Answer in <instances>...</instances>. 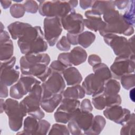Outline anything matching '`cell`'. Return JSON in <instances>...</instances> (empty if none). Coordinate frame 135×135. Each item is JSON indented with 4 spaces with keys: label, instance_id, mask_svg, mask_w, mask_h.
<instances>
[{
    "label": "cell",
    "instance_id": "obj_47",
    "mask_svg": "<svg viewBox=\"0 0 135 135\" xmlns=\"http://www.w3.org/2000/svg\"><path fill=\"white\" fill-rule=\"evenodd\" d=\"M130 1H114V4L115 7L116 6L119 9H123L126 8L129 4Z\"/></svg>",
    "mask_w": 135,
    "mask_h": 135
},
{
    "label": "cell",
    "instance_id": "obj_29",
    "mask_svg": "<svg viewBox=\"0 0 135 135\" xmlns=\"http://www.w3.org/2000/svg\"><path fill=\"white\" fill-rule=\"evenodd\" d=\"M94 74L99 76L104 81L111 79L112 74L109 67L103 63L98 64L92 68Z\"/></svg>",
    "mask_w": 135,
    "mask_h": 135
},
{
    "label": "cell",
    "instance_id": "obj_23",
    "mask_svg": "<svg viewBox=\"0 0 135 135\" xmlns=\"http://www.w3.org/2000/svg\"><path fill=\"white\" fill-rule=\"evenodd\" d=\"M80 106V102L79 100L71 99L64 98L62 99L59 107L56 110L61 111L72 115L74 111Z\"/></svg>",
    "mask_w": 135,
    "mask_h": 135
},
{
    "label": "cell",
    "instance_id": "obj_52",
    "mask_svg": "<svg viewBox=\"0 0 135 135\" xmlns=\"http://www.w3.org/2000/svg\"><path fill=\"white\" fill-rule=\"evenodd\" d=\"M69 4L71 5V6L74 8L75 7L77 6L78 4V1L76 0H74V1H68Z\"/></svg>",
    "mask_w": 135,
    "mask_h": 135
},
{
    "label": "cell",
    "instance_id": "obj_20",
    "mask_svg": "<svg viewBox=\"0 0 135 135\" xmlns=\"http://www.w3.org/2000/svg\"><path fill=\"white\" fill-rule=\"evenodd\" d=\"M87 53L84 48L81 46L74 47L69 52V58L71 63L77 66L84 63L87 59Z\"/></svg>",
    "mask_w": 135,
    "mask_h": 135
},
{
    "label": "cell",
    "instance_id": "obj_21",
    "mask_svg": "<svg viewBox=\"0 0 135 135\" xmlns=\"http://www.w3.org/2000/svg\"><path fill=\"white\" fill-rule=\"evenodd\" d=\"M17 82L20 84L25 95L31 91L35 84L41 83V82L36 79L34 76L22 74Z\"/></svg>",
    "mask_w": 135,
    "mask_h": 135
},
{
    "label": "cell",
    "instance_id": "obj_16",
    "mask_svg": "<svg viewBox=\"0 0 135 135\" xmlns=\"http://www.w3.org/2000/svg\"><path fill=\"white\" fill-rule=\"evenodd\" d=\"M93 118L94 116L92 113L83 111L79 108L74 111L71 119L74 120L80 128L84 132L91 127Z\"/></svg>",
    "mask_w": 135,
    "mask_h": 135
},
{
    "label": "cell",
    "instance_id": "obj_5",
    "mask_svg": "<svg viewBox=\"0 0 135 135\" xmlns=\"http://www.w3.org/2000/svg\"><path fill=\"white\" fill-rule=\"evenodd\" d=\"M4 111L8 118V125L11 130L18 131L23 125V118L27 112L16 99L8 98L4 102Z\"/></svg>",
    "mask_w": 135,
    "mask_h": 135
},
{
    "label": "cell",
    "instance_id": "obj_43",
    "mask_svg": "<svg viewBox=\"0 0 135 135\" xmlns=\"http://www.w3.org/2000/svg\"><path fill=\"white\" fill-rule=\"evenodd\" d=\"M57 60L61 62L63 65L67 68L72 66V64L71 63L69 58V52H64L60 53L57 57Z\"/></svg>",
    "mask_w": 135,
    "mask_h": 135
},
{
    "label": "cell",
    "instance_id": "obj_41",
    "mask_svg": "<svg viewBox=\"0 0 135 135\" xmlns=\"http://www.w3.org/2000/svg\"><path fill=\"white\" fill-rule=\"evenodd\" d=\"M68 128L69 130L70 133L73 135L83 134V133L82 132V130L80 128L75 121L73 119H70V121L68 122Z\"/></svg>",
    "mask_w": 135,
    "mask_h": 135
},
{
    "label": "cell",
    "instance_id": "obj_53",
    "mask_svg": "<svg viewBox=\"0 0 135 135\" xmlns=\"http://www.w3.org/2000/svg\"><path fill=\"white\" fill-rule=\"evenodd\" d=\"M4 100L1 98V106H0V109H1V113H3L4 111Z\"/></svg>",
    "mask_w": 135,
    "mask_h": 135
},
{
    "label": "cell",
    "instance_id": "obj_1",
    "mask_svg": "<svg viewBox=\"0 0 135 135\" xmlns=\"http://www.w3.org/2000/svg\"><path fill=\"white\" fill-rule=\"evenodd\" d=\"M50 62V57L47 53L25 54L20 60V70L22 74L36 76L43 82L53 72L48 67Z\"/></svg>",
    "mask_w": 135,
    "mask_h": 135
},
{
    "label": "cell",
    "instance_id": "obj_3",
    "mask_svg": "<svg viewBox=\"0 0 135 135\" xmlns=\"http://www.w3.org/2000/svg\"><path fill=\"white\" fill-rule=\"evenodd\" d=\"M105 25L99 33L104 36L107 34H123L130 36L134 33L133 26L129 25L123 19L122 15L115 9H110L103 14Z\"/></svg>",
    "mask_w": 135,
    "mask_h": 135
},
{
    "label": "cell",
    "instance_id": "obj_48",
    "mask_svg": "<svg viewBox=\"0 0 135 135\" xmlns=\"http://www.w3.org/2000/svg\"><path fill=\"white\" fill-rule=\"evenodd\" d=\"M93 2L94 1H91V0H87V1L81 0V1H80L79 2L80 6L83 9H85L92 7Z\"/></svg>",
    "mask_w": 135,
    "mask_h": 135
},
{
    "label": "cell",
    "instance_id": "obj_7",
    "mask_svg": "<svg viewBox=\"0 0 135 135\" xmlns=\"http://www.w3.org/2000/svg\"><path fill=\"white\" fill-rule=\"evenodd\" d=\"M103 39L117 56H134V53L131 50L128 41L125 37L114 34H107L103 36Z\"/></svg>",
    "mask_w": 135,
    "mask_h": 135
},
{
    "label": "cell",
    "instance_id": "obj_8",
    "mask_svg": "<svg viewBox=\"0 0 135 135\" xmlns=\"http://www.w3.org/2000/svg\"><path fill=\"white\" fill-rule=\"evenodd\" d=\"M44 37L50 46H53L62 32L61 18L58 17H46L43 22Z\"/></svg>",
    "mask_w": 135,
    "mask_h": 135
},
{
    "label": "cell",
    "instance_id": "obj_26",
    "mask_svg": "<svg viewBox=\"0 0 135 135\" xmlns=\"http://www.w3.org/2000/svg\"><path fill=\"white\" fill-rule=\"evenodd\" d=\"M64 98L71 99H81L85 97L84 90L79 84L68 87L62 93Z\"/></svg>",
    "mask_w": 135,
    "mask_h": 135
},
{
    "label": "cell",
    "instance_id": "obj_46",
    "mask_svg": "<svg viewBox=\"0 0 135 135\" xmlns=\"http://www.w3.org/2000/svg\"><path fill=\"white\" fill-rule=\"evenodd\" d=\"M78 35L79 34H72L68 33L66 34V37L71 45H76L78 44Z\"/></svg>",
    "mask_w": 135,
    "mask_h": 135
},
{
    "label": "cell",
    "instance_id": "obj_31",
    "mask_svg": "<svg viewBox=\"0 0 135 135\" xmlns=\"http://www.w3.org/2000/svg\"><path fill=\"white\" fill-rule=\"evenodd\" d=\"M135 116L134 113H132L128 119L123 125L120 130L121 135H134L135 134Z\"/></svg>",
    "mask_w": 135,
    "mask_h": 135
},
{
    "label": "cell",
    "instance_id": "obj_42",
    "mask_svg": "<svg viewBox=\"0 0 135 135\" xmlns=\"http://www.w3.org/2000/svg\"><path fill=\"white\" fill-rule=\"evenodd\" d=\"M50 68L53 72H58L61 74H62L63 71L67 68L66 66L63 65L57 60L52 61L50 65Z\"/></svg>",
    "mask_w": 135,
    "mask_h": 135
},
{
    "label": "cell",
    "instance_id": "obj_2",
    "mask_svg": "<svg viewBox=\"0 0 135 135\" xmlns=\"http://www.w3.org/2000/svg\"><path fill=\"white\" fill-rule=\"evenodd\" d=\"M17 44L23 54L42 53L47 49V43L39 26L26 28L17 40Z\"/></svg>",
    "mask_w": 135,
    "mask_h": 135
},
{
    "label": "cell",
    "instance_id": "obj_10",
    "mask_svg": "<svg viewBox=\"0 0 135 135\" xmlns=\"http://www.w3.org/2000/svg\"><path fill=\"white\" fill-rule=\"evenodd\" d=\"M134 56H117L110 68L112 76L120 80L123 75L134 73Z\"/></svg>",
    "mask_w": 135,
    "mask_h": 135
},
{
    "label": "cell",
    "instance_id": "obj_44",
    "mask_svg": "<svg viewBox=\"0 0 135 135\" xmlns=\"http://www.w3.org/2000/svg\"><path fill=\"white\" fill-rule=\"evenodd\" d=\"M80 109L84 112H91L93 110V107L90 100L88 99H83L81 102Z\"/></svg>",
    "mask_w": 135,
    "mask_h": 135
},
{
    "label": "cell",
    "instance_id": "obj_54",
    "mask_svg": "<svg viewBox=\"0 0 135 135\" xmlns=\"http://www.w3.org/2000/svg\"><path fill=\"white\" fill-rule=\"evenodd\" d=\"M1 32H2V31H4V30H3L4 29H3V25L2 23H1Z\"/></svg>",
    "mask_w": 135,
    "mask_h": 135
},
{
    "label": "cell",
    "instance_id": "obj_17",
    "mask_svg": "<svg viewBox=\"0 0 135 135\" xmlns=\"http://www.w3.org/2000/svg\"><path fill=\"white\" fill-rule=\"evenodd\" d=\"M20 79V71L18 66H1V82L7 86L16 83Z\"/></svg>",
    "mask_w": 135,
    "mask_h": 135
},
{
    "label": "cell",
    "instance_id": "obj_25",
    "mask_svg": "<svg viewBox=\"0 0 135 135\" xmlns=\"http://www.w3.org/2000/svg\"><path fill=\"white\" fill-rule=\"evenodd\" d=\"M31 26V24L27 23L15 22L8 25L7 30L13 40H18L25 30Z\"/></svg>",
    "mask_w": 135,
    "mask_h": 135
},
{
    "label": "cell",
    "instance_id": "obj_38",
    "mask_svg": "<svg viewBox=\"0 0 135 135\" xmlns=\"http://www.w3.org/2000/svg\"><path fill=\"white\" fill-rule=\"evenodd\" d=\"M23 5L24 6L25 11L29 13L35 14L38 10L39 5L37 4V2L35 1H26L24 3Z\"/></svg>",
    "mask_w": 135,
    "mask_h": 135
},
{
    "label": "cell",
    "instance_id": "obj_28",
    "mask_svg": "<svg viewBox=\"0 0 135 135\" xmlns=\"http://www.w3.org/2000/svg\"><path fill=\"white\" fill-rule=\"evenodd\" d=\"M120 83L111 78L105 81L104 84L103 93L105 95H114L118 94L120 90Z\"/></svg>",
    "mask_w": 135,
    "mask_h": 135
},
{
    "label": "cell",
    "instance_id": "obj_18",
    "mask_svg": "<svg viewBox=\"0 0 135 135\" xmlns=\"http://www.w3.org/2000/svg\"><path fill=\"white\" fill-rule=\"evenodd\" d=\"M63 99L62 94H54L41 99L40 105L43 110L47 113H52L60 104Z\"/></svg>",
    "mask_w": 135,
    "mask_h": 135
},
{
    "label": "cell",
    "instance_id": "obj_37",
    "mask_svg": "<svg viewBox=\"0 0 135 135\" xmlns=\"http://www.w3.org/2000/svg\"><path fill=\"white\" fill-rule=\"evenodd\" d=\"M9 95L12 98L16 100L21 99L25 95L17 82L11 87L9 90Z\"/></svg>",
    "mask_w": 135,
    "mask_h": 135
},
{
    "label": "cell",
    "instance_id": "obj_50",
    "mask_svg": "<svg viewBox=\"0 0 135 135\" xmlns=\"http://www.w3.org/2000/svg\"><path fill=\"white\" fill-rule=\"evenodd\" d=\"M0 2L2 7L5 9L8 8L12 4V1H1Z\"/></svg>",
    "mask_w": 135,
    "mask_h": 135
},
{
    "label": "cell",
    "instance_id": "obj_9",
    "mask_svg": "<svg viewBox=\"0 0 135 135\" xmlns=\"http://www.w3.org/2000/svg\"><path fill=\"white\" fill-rule=\"evenodd\" d=\"M41 85L42 88V99L54 94H62L65 88V82L62 74L52 72L51 75Z\"/></svg>",
    "mask_w": 135,
    "mask_h": 135
},
{
    "label": "cell",
    "instance_id": "obj_24",
    "mask_svg": "<svg viewBox=\"0 0 135 135\" xmlns=\"http://www.w3.org/2000/svg\"><path fill=\"white\" fill-rule=\"evenodd\" d=\"M106 124L105 118L100 115H95L93 119V121L90 129L83 133L87 135H98L104 129Z\"/></svg>",
    "mask_w": 135,
    "mask_h": 135
},
{
    "label": "cell",
    "instance_id": "obj_15",
    "mask_svg": "<svg viewBox=\"0 0 135 135\" xmlns=\"http://www.w3.org/2000/svg\"><path fill=\"white\" fill-rule=\"evenodd\" d=\"M85 16L86 18L83 19V23L88 29L96 32L104 28L105 23L98 13L92 10H88L85 12Z\"/></svg>",
    "mask_w": 135,
    "mask_h": 135
},
{
    "label": "cell",
    "instance_id": "obj_40",
    "mask_svg": "<svg viewBox=\"0 0 135 135\" xmlns=\"http://www.w3.org/2000/svg\"><path fill=\"white\" fill-rule=\"evenodd\" d=\"M39 126L37 134H46L49 131L51 125L46 120L41 119L38 120Z\"/></svg>",
    "mask_w": 135,
    "mask_h": 135
},
{
    "label": "cell",
    "instance_id": "obj_49",
    "mask_svg": "<svg viewBox=\"0 0 135 135\" xmlns=\"http://www.w3.org/2000/svg\"><path fill=\"white\" fill-rule=\"evenodd\" d=\"M8 90L7 89V86L4 83L1 82V92L0 97L1 98H5L8 97Z\"/></svg>",
    "mask_w": 135,
    "mask_h": 135
},
{
    "label": "cell",
    "instance_id": "obj_19",
    "mask_svg": "<svg viewBox=\"0 0 135 135\" xmlns=\"http://www.w3.org/2000/svg\"><path fill=\"white\" fill-rule=\"evenodd\" d=\"M68 85H75L80 84L83 78L79 71L75 67L67 68L62 74Z\"/></svg>",
    "mask_w": 135,
    "mask_h": 135
},
{
    "label": "cell",
    "instance_id": "obj_14",
    "mask_svg": "<svg viewBox=\"0 0 135 135\" xmlns=\"http://www.w3.org/2000/svg\"><path fill=\"white\" fill-rule=\"evenodd\" d=\"M14 46L10 35L6 31L1 32L0 34V59L1 61H5L13 56Z\"/></svg>",
    "mask_w": 135,
    "mask_h": 135
},
{
    "label": "cell",
    "instance_id": "obj_51",
    "mask_svg": "<svg viewBox=\"0 0 135 135\" xmlns=\"http://www.w3.org/2000/svg\"><path fill=\"white\" fill-rule=\"evenodd\" d=\"M134 35H133L131 38H130L128 41V43L129 44V46L131 49V50L133 52H134Z\"/></svg>",
    "mask_w": 135,
    "mask_h": 135
},
{
    "label": "cell",
    "instance_id": "obj_12",
    "mask_svg": "<svg viewBox=\"0 0 135 135\" xmlns=\"http://www.w3.org/2000/svg\"><path fill=\"white\" fill-rule=\"evenodd\" d=\"M103 114L108 119L122 126L129 119L131 112L129 110L123 108L120 105H114L106 107Z\"/></svg>",
    "mask_w": 135,
    "mask_h": 135
},
{
    "label": "cell",
    "instance_id": "obj_45",
    "mask_svg": "<svg viewBox=\"0 0 135 135\" xmlns=\"http://www.w3.org/2000/svg\"><path fill=\"white\" fill-rule=\"evenodd\" d=\"M88 63L91 66H94L101 63V57L97 54H91L88 57Z\"/></svg>",
    "mask_w": 135,
    "mask_h": 135
},
{
    "label": "cell",
    "instance_id": "obj_30",
    "mask_svg": "<svg viewBox=\"0 0 135 135\" xmlns=\"http://www.w3.org/2000/svg\"><path fill=\"white\" fill-rule=\"evenodd\" d=\"M95 39V35L92 32L88 31L82 32L78 35V44L86 49L94 42Z\"/></svg>",
    "mask_w": 135,
    "mask_h": 135
},
{
    "label": "cell",
    "instance_id": "obj_11",
    "mask_svg": "<svg viewBox=\"0 0 135 135\" xmlns=\"http://www.w3.org/2000/svg\"><path fill=\"white\" fill-rule=\"evenodd\" d=\"M83 16L72 11L66 16L61 18V22L63 28L68 33L79 34L84 28Z\"/></svg>",
    "mask_w": 135,
    "mask_h": 135
},
{
    "label": "cell",
    "instance_id": "obj_4",
    "mask_svg": "<svg viewBox=\"0 0 135 135\" xmlns=\"http://www.w3.org/2000/svg\"><path fill=\"white\" fill-rule=\"evenodd\" d=\"M42 97V88L41 84H35L28 94L20 102L29 115L37 120L42 119L45 115L40 105Z\"/></svg>",
    "mask_w": 135,
    "mask_h": 135
},
{
    "label": "cell",
    "instance_id": "obj_27",
    "mask_svg": "<svg viewBox=\"0 0 135 135\" xmlns=\"http://www.w3.org/2000/svg\"><path fill=\"white\" fill-rule=\"evenodd\" d=\"M91 7L92 11L101 15L115 7L113 1H94Z\"/></svg>",
    "mask_w": 135,
    "mask_h": 135
},
{
    "label": "cell",
    "instance_id": "obj_35",
    "mask_svg": "<svg viewBox=\"0 0 135 135\" xmlns=\"http://www.w3.org/2000/svg\"><path fill=\"white\" fill-rule=\"evenodd\" d=\"M9 12L12 16L14 18H19L24 15L26 11L23 4L15 3L11 6Z\"/></svg>",
    "mask_w": 135,
    "mask_h": 135
},
{
    "label": "cell",
    "instance_id": "obj_34",
    "mask_svg": "<svg viewBox=\"0 0 135 135\" xmlns=\"http://www.w3.org/2000/svg\"><path fill=\"white\" fill-rule=\"evenodd\" d=\"M120 80L124 89L129 90L134 88L135 85V75L134 73L123 75Z\"/></svg>",
    "mask_w": 135,
    "mask_h": 135
},
{
    "label": "cell",
    "instance_id": "obj_36",
    "mask_svg": "<svg viewBox=\"0 0 135 135\" xmlns=\"http://www.w3.org/2000/svg\"><path fill=\"white\" fill-rule=\"evenodd\" d=\"M68 127L63 124L59 123L53 124L48 133L49 134H70Z\"/></svg>",
    "mask_w": 135,
    "mask_h": 135
},
{
    "label": "cell",
    "instance_id": "obj_39",
    "mask_svg": "<svg viewBox=\"0 0 135 135\" xmlns=\"http://www.w3.org/2000/svg\"><path fill=\"white\" fill-rule=\"evenodd\" d=\"M56 46L60 51H68L70 50L71 44L68 40L66 36H63L57 42Z\"/></svg>",
    "mask_w": 135,
    "mask_h": 135
},
{
    "label": "cell",
    "instance_id": "obj_6",
    "mask_svg": "<svg viewBox=\"0 0 135 135\" xmlns=\"http://www.w3.org/2000/svg\"><path fill=\"white\" fill-rule=\"evenodd\" d=\"M38 7L40 15L46 17H58L61 18L68 15L74 9L68 1H41Z\"/></svg>",
    "mask_w": 135,
    "mask_h": 135
},
{
    "label": "cell",
    "instance_id": "obj_22",
    "mask_svg": "<svg viewBox=\"0 0 135 135\" xmlns=\"http://www.w3.org/2000/svg\"><path fill=\"white\" fill-rule=\"evenodd\" d=\"M37 119L30 115L26 117L23 122V130L17 134H37L39 123Z\"/></svg>",
    "mask_w": 135,
    "mask_h": 135
},
{
    "label": "cell",
    "instance_id": "obj_32",
    "mask_svg": "<svg viewBox=\"0 0 135 135\" xmlns=\"http://www.w3.org/2000/svg\"><path fill=\"white\" fill-rule=\"evenodd\" d=\"M128 9L122 15L124 21L130 25L133 26L135 23L134 20V1H130Z\"/></svg>",
    "mask_w": 135,
    "mask_h": 135
},
{
    "label": "cell",
    "instance_id": "obj_33",
    "mask_svg": "<svg viewBox=\"0 0 135 135\" xmlns=\"http://www.w3.org/2000/svg\"><path fill=\"white\" fill-rule=\"evenodd\" d=\"M92 102L94 108L99 110L104 109L107 107L105 95L103 92L93 95L92 98Z\"/></svg>",
    "mask_w": 135,
    "mask_h": 135
},
{
    "label": "cell",
    "instance_id": "obj_13",
    "mask_svg": "<svg viewBox=\"0 0 135 135\" xmlns=\"http://www.w3.org/2000/svg\"><path fill=\"white\" fill-rule=\"evenodd\" d=\"M104 81L94 73L87 75L82 84L85 94L94 95L103 92Z\"/></svg>",
    "mask_w": 135,
    "mask_h": 135
}]
</instances>
